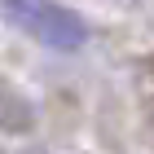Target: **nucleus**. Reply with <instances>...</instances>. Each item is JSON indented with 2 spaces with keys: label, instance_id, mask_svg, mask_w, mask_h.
Returning a JSON list of instances; mask_svg holds the SVG:
<instances>
[{
  "label": "nucleus",
  "instance_id": "obj_1",
  "mask_svg": "<svg viewBox=\"0 0 154 154\" xmlns=\"http://www.w3.org/2000/svg\"><path fill=\"white\" fill-rule=\"evenodd\" d=\"M0 18L9 26H18L22 35H31L35 44L57 48V53H75L88 40L84 18L57 0H0Z\"/></svg>",
  "mask_w": 154,
  "mask_h": 154
}]
</instances>
